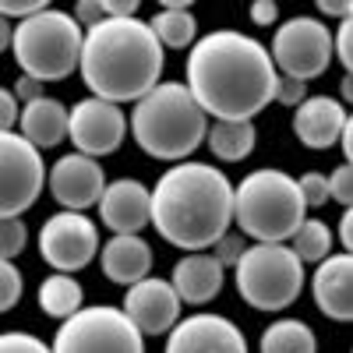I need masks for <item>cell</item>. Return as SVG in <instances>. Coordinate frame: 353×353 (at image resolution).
<instances>
[{
	"instance_id": "obj_27",
	"label": "cell",
	"mask_w": 353,
	"mask_h": 353,
	"mask_svg": "<svg viewBox=\"0 0 353 353\" xmlns=\"http://www.w3.org/2000/svg\"><path fill=\"white\" fill-rule=\"evenodd\" d=\"M28 244V226L25 219H0V258L14 261Z\"/></svg>"
},
{
	"instance_id": "obj_13",
	"label": "cell",
	"mask_w": 353,
	"mask_h": 353,
	"mask_svg": "<svg viewBox=\"0 0 353 353\" xmlns=\"http://www.w3.org/2000/svg\"><path fill=\"white\" fill-rule=\"evenodd\" d=\"M163 353H248V336L226 314L198 311L166 332Z\"/></svg>"
},
{
	"instance_id": "obj_39",
	"label": "cell",
	"mask_w": 353,
	"mask_h": 353,
	"mask_svg": "<svg viewBox=\"0 0 353 353\" xmlns=\"http://www.w3.org/2000/svg\"><path fill=\"white\" fill-rule=\"evenodd\" d=\"M11 92H14V99L25 106V103H32V99H39L43 96V85L36 81V78H28V74H21L18 81H14V88H11Z\"/></svg>"
},
{
	"instance_id": "obj_18",
	"label": "cell",
	"mask_w": 353,
	"mask_h": 353,
	"mask_svg": "<svg viewBox=\"0 0 353 353\" xmlns=\"http://www.w3.org/2000/svg\"><path fill=\"white\" fill-rule=\"evenodd\" d=\"M311 293L318 311L329 321H350L353 318V258L350 254H329L325 261L314 265Z\"/></svg>"
},
{
	"instance_id": "obj_22",
	"label": "cell",
	"mask_w": 353,
	"mask_h": 353,
	"mask_svg": "<svg viewBox=\"0 0 353 353\" xmlns=\"http://www.w3.org/2000/svg\"><path fill=\"white\" fill-rule=\"evenodd\" d=\"M149 28L163 50H191L198 39V21L188 0H163Z\"/></svg>"
},
{
	"instance_id": "obj_37",
	"label": "cell",
	"mask_w": 353,
	"mask_h": 353,
	"mask_svg": "<svg viewBox=\"0 0 353 353\" xmlns=\"http://www.w3.org/2000/svg\"><path fill=\"white\" fill-rule=\"evenodd\" d=\"M18 124V99L11 88L0 85V131H14Z\"/></svg>"
},
{
	"instance_id": "obj_43",
	"label": "cell",
	"mask_w": 353,
	"mask_h": 353,
	"mask_svg": "<svg viewBox=\"0 0 353 353\" xmlns=\"http://www.w3.org/2000/svg\"><path fill=\"white\" fill-rule=\"evenodd\" d=\"M336 145L343 149V159L350 163V159H353V121L343 128V134H339V141H336Z\"/></svg>"
},
{
	"instance_id": "obj_25",
	"label": "cell",
	"mask_w": 353,
	"mask_h": 353,
	"mask_svg": "<svg viewBox=\"0 0 353 353\" xmlns=\"http://www.w3.org/2000/svg\"><path fill=\"white\" fill-rule=\"evenodd\" d=\"M258 353H318V336L304 318H276L261 332Z\"/></svg>"
},
{
	"instance_id": "obj_29",
	"label": "cell",
	"mask_w": 353,
	"mask_h": 353,
	"mask_svg": "<svg viewBox=\"0 0 353 353\" xmlns=\"http://www.w3.org/2000/svg\"><path fill=\"white\" fill-rule=\"evenodd\" d=\"M297 188H301V198H304L307 209H325V205H329V181H325V173H318V170L301 173Z\"/></svg>"
},
{
	"instance_id": "obj_38",
	"label": "cell",
	"mask_w": 353,
	"mask_h": 353,
	"mask_svg": "<svg viewBox=\"0 0 353 353\" xmlns=\"http://www.w3.org/2000/svg\"><path fill=\"white\" fill-rule=\"evenodd\" d=\"M251 21L261 25V28L276 25L279 21V4H276V0H254V4H251Z\"/></svg>"
},
{
	"instance_id": "obj_44",
	"label": "cell",
	"mask_w": 353,
	"mask_h": 353,
	"mask_svg": "<svg viewBox=\"0 0 353 353\" xmlns=\"http://www.w3.org/2000/svg\"><path fill=\"white\" fill-rule=\"evenodd\" d=\"M11 36H14V25L8 18H0V53L11 50Z\"/></svg>"
},
{
	"instance_id": "obj_19",
	"label": "cell",
	"mask_w": 353,
	"mask_h": 353,
	"mask_svg": "<svg viewBox=\"0 0 353 353\" xmlns=\"http://www.w3.org/2000/svg\"><path fill=\"white\" fill-rule=\"evenodd\" d=\"M103 276L117 286H134L145 276H152V244L141 233H113L106 244H99Z\"/></svg>"
},
{
	"instance_id": "obj_9",
	"label": "cell",
	"mask_w": 353,
	"mask_h": 353,
	"mask_svg": "<svg viewBox=\"0 0 353 353\" xmlns=\"http://www.w3.org/2000/svg\"><path fill=\"white\" fill-rule=\"evenodd\" d=\"M272 68L283 78H297V81H314L332 68V28L329 21L297 14L276 25V36L269 46Z\"/></svg>"
},
{
	"instance_id": "obj_8",
	"label": "cell",
	"mask_w": 353,
	"mask_h": 353,
	"mask_svg": "<svg viewBox=\"0 0 353 353\" xmlns=\"http://www.w3.org/2000/svg\"><path fill=\"white\" fill-rule=\"evenodd\" d=\"M53 353H145V336L131 325L121 307L85 304L61 321L53 336Z\"/></svg>"
},
{
	"instance_id": "obj_31",
	"label": "cell",
	"mask_w": 353,
	"mask_h": 353,
	"mask_svg": "<svg viewBox=\"0 0 353 353\" xmlns=\"http://www.w3.org/2000/svg\"><path fill=\"white\" fill-rule=\"evenodd\" d=\"M0 353H53V350L32 332H0Z\"/></svg>"
},
{
	"instance_id": "obj_32",
	"label": "cell",
	"mask_w": 353,
	"mask_h": 353,
	"mask_svg": "<svg viewBox=\"0 0 353 353\" xmlns=\"http://www.w3.org/2000/svg\"><path fill=\"white\" fill-rule=\"evenodd\" d=\"M244 248H248V241L241 237V233H223V237L212 244V258L223 265V269H233V265L241 261V254H244Z\"/></svg>"
},
{
	"instance_id": "obj_26",
	"label": "cell",
	"mask_w": 353,
	"mask_h": 353,
	"mask_svg": "<svg viewBox=\"0 0 353 353\" xmlns=\"http://www.w3.org/2000/svg\"><path fill=\"white\" fill-rule=\"evenodd\" d=\"M286 248L297 254L301 265H318L332 254V230L325 219H304L297 233L286 241Z\"/></svg>"
},
{
	"instance_id": "obj_40",
	"label": "cell",
	"mask_w": 353,
	"mask_h": 353,
	"mask_svg": "<svg viewBox=\"0 0 353 353\" xmlns=\"http://www.w3.org/2000/svg\"><path fill=\"white\" fill-rule=\"evenodd\" d=\"M138 0H103L106 18H138Z\"/></svg>"
},
{
	"instance_id": "obj_41",
	"label": "cell",
	"mask_w": 353,
	"mask_h": 353,
	"mask_svg": "<svg viewBox=\"0 0 353 353\" xmlns=\"http://www.w3.org/2000/svg\"><path fill=\"white\" fill-rule=\"evenodd\" d=\"M318 14L346 21V18L353 14V4H350V0H318Z\"/></svg>"
},
{
	"instance_id": "obj_3",
	"label": "cell",
	"mask_w": 353,
	"mask_h": 353,
	"mask_svg": "<svg viewBox=\"0 0 353 353\" xmlns=\"http://www.w3.org/2000/svg\"><path fill=\"white\" fill-rule=\"evenodd\" d=\"M166 50L141 18H103L85 28L78 71L85 88L106 103H138L163 81Z\"/></svg>"
},
{
	"instance_id": "obj_30",
	"label": "cell",
	"mask_w": 353,
	"mask_h": 353,
	"mask_svg": "<svg viewBox=\"0 0 353 353\" xmlns=\"http://www.w3.org/2000/svg\"><path fill=\"white\" fill-rule=\"evenodd\" d=\"M329 181V201H339L343 209L353 205V166L350 163H339L332 173H325Z\"/></svg>"
},
{
	"instance_id": "obj_42",
	"label": "cell",
	"mask_w": 353,
	"mask_h": 353,
	"mask_svg": "<svg viewBox=\"0 0 353 353\" xmlns=\"http://www.w3.org/2000/svg\"><path fill=\"white\" fill-rule=\"evenodd\" d=\"M339 248H343V254L353 251V209H343V216H339Z\"/></svg>"
},
{
	"instance_id": "obj_36",
	"label": "cell",
	"mask_w": 353,
	"mask_h": 353,
	"mask_svg": "<svg viewBox=\"0 0 353 353\" xmlns=\"http://www.w3.org/2000/svg\"><path fill=\"white\" fill-rule=\"evenodd\" d=\"M78 25H85V28H92V25H99L103 18H106V11H103V0H78L74 4V14H71Z\"/></svg>"
},
{
	"instance_id": "obj_17",
	"label": "cell",
	"mask_w": 353,
	"mask_h": 353,
	"mask_svg": "<svg viewBox=\"0 0 353 353\" xmlns=\"http://www.w3.org/2000/svg\"><path fill=\"white\" fill-rule=\"evenodd\" d=\"M99 219L113 233H141L149 226V188L138 176H117L96 201Z\"/></svg>"
},
{
	"instance_id": "obj_2",
	"label": "cell",
	"mask_w": 353,
	"mask_h": 353,
	"mask_svg": "<svg viewBox=\"0 0 353 353\" xmlns=\"http://www.w3.org/2000/svg\"><path fill=\"white\" fill-rule=\"evenodd\" d=\"M233 223V181L216 163H173L149 188V226L184 254L209 251Z\"/></svg>"
},
{
	"instance_id": "obj_14",
	"label": "cell",
	"mask_w": 353,
	"mask_h": 353,
	"mask_svg": "<svg viewBox=\"0 0 353 353\" xmlns=\"http://www.w3.org/2000/svg\"><path fill=\"white\" fill-rule=\"evenodd\" d=\"M46 181H50L53 201L61 205L64 212H85L99 201V194L106 188V173H103L99 159H88L81 152H68L50 166Z\"/></svg>"
},
{
	"instance_id": "obj_4",
	"label": "cell",
	"mask_w": 353,
	"mask_h": 353,
	"mask_svg": "<svg viewBox=\"0 0 353 353\" xmlns=\"http://www.w3.org/2000/svg\"><path fill=\"white\" fill-rule=\"evenodd\" d=\"M205 131H209V117L198 110L184 81H159L134 103L128 117V134L134 145L163 163L191 159L205 145Z\"/></svg>"
},
{
	"instance_id": "obj_12",
	"label": "cell",
	"mask_w": 353,
	"mask_h": 353,
	"mask_svg": "<svg viewBox=\"0 0 353 353\" xmlns=\"http://www.w3.org/2000/svg\"><path fill=\"white\" fill-rule=\"evenodd\" d=\"M124 138H128V113L117 103L88 96L68 106V141L74 145V152L88 159H103L121 149Z\"/></svg>"
},
{
	"instance_id": "obj_33",
	"label": "cell",
	"mask_w": 353,
	"mask_h": 353,
	"mask_svg": "<svg viewBox=\"0 0 353 353\" xmlns=\"http://www.w3.org/2000/svg\"><path fill=\"white\" fill-rule=\"evenodd\" d=\"M332 61H339L343 71L350 74V68H353V25H350V18L339 21V28L332 32Z\"/></svg>"
},
{
	"instance_id": "obj_5",
	"label": "cell",
	"mask_w": 353,
	"mask_h": 353,
	"mask_svg": "<svg viewBox=\"0 0 353 353\" xmlns=\"http://www.w3.org/2000/svg\"><path fill=\"white\" fill-rule=\"evenodd\" d=\"M307 219V205L301 198L297 176L286 170L261 166L251 170L241 184H233V223L241 237L254 244H286L297 226Z\"/></svg>"
},
{
	"instance_id": "obj_28",
	"label": "cell",
	"mask_w": 353,
	"mask_h": 353,
	"mask_svg": "<svg viewBox=\"0 0 353 353\" xmlns=\"http://www.w3.org/2000/svg\"><path fill=\"white\" fill-rule=\"evenodd\" d=\"M21 293H25V279L18 272V265L0 258V314L11 311L21 301Z\"/></svg>"
},
{
	"instance_id": "obj_11",
	"label": "cell",
	"mask_w": 353,
	"mask_h": 353,
	"mask_svg": "<svg viewBox=\"0 0 353 353\" xmlns=\"http://www.w3.org/2000/svg\"><path fill=\"white\" fill-rule=\"evenodd\" d=\"M39 258L50 265L53 272L74 276L85 265H92L99 254V226L96 219H88L85 212H53L39 226Z\"/></svg>"
},
{
	"instance_id": "obj_7",
	"label": "cell",
	"mask_w": 353,
	"mask_h": 353,
	"mask_svg": "<svg viewBox=\"0 0 353 353\" xmlns=\"http://www.w3.org/2000/svg\"><path fill=\"white\" fill-rule=\"evenodd\" d=\"M241 301L254 311H286L304 293V265L286 244H248L233 265Z\"/></svg>"
},
{
	"instance_id": "obj_34",
	"label": "cell",
	"mask_w": 353,
	"mask_h": 353,
	"mask_svg": "<svg viewBox=\"0 0 353 353\" xmlns=\"http://www.w3.org/2000/svg\"><path fill=\"white\" fill-rule=\"evenodd\" d=\"M311 92H307V85L304 81H297V78H276V103L279 106H301L304 99H307Z\"/></svg>"
},
{
	"instance_id": "obj_21",
	"label": "cell",
	"mask_w": 353,
	"mask_h": 353,
	"mask_svg": "<svg viewBox=\"0 0 353 353\" xmlns=\"http://www.w3.org/2000/svg\"><path fill=\"white\" fill-rule=\"evenodd\" d=\"M18 124H21V138L32 149H57L68 138V106L53 96H39L32 103H25L18 110Z\"/></svg>"
},
{
	"instance_id": "obj_6",
	"label": "cell",
	"mask_w": 353,
	"mask_h": 353,
	"mask_svg": "<svg viewBox=\"0 0 353 353\" xmlns=\"http://www.w3.org/2000/svg\"><path fill=\"white\" fill-rule=\"evenodd\" d=\"M81 36L85 28L71 18V11L43 8L39 14L14 25V36H11L14 64L21 74L36 78L39 85L64 81L78 71Z\"/></svg>"
},
{
	"instance_id": "obj_23",
	"label": "cell",
	"mask_w": 353,
	"mask_h": 353,
	"mask_svg": "<svg viewBox=\"0 0 353 353\" xmlns=\"http://www.w3.org/2000/svg\"><path fill=\"white\" fill-rule=\"evenodd\" d=\"M205 145H209V152L219 163H241L254 152V145H258L254 121H209Z\"/></svg>"
},
{
	"instance_id": "obj_45",
	"label": "cell",
	"mask_w": 353,
	"mask_h": 353,
	"mask_svg": "<svg viewBox=\"0 0 353 353\" xmlns=\"http://www.w3.org/2000/svg\"><path fill=\"white\" fill-rule=\"evenodd\" d=\"M350 99H353V78H350V74H343V81H339V103H343V106H350Z\"/></svg>"
},
{
	"instance_id": "obj_24",
	"label": "cell",
	"mask_w": 353,
	"mask_h": 353,
	"mask_svg": "<svg viewBox=\"0 0 353 353\" xmlns=\"http://www.w3.org/2000/svg\"><path fill=\"white\" fill-rule=\"evenodd\" d=\"M36 301H39V311L46 318H57V321H64L71 318L74 311L85 307V290L74 276H64V272H53L39 283L36 290Z\"/></svg>"
},
{
	"instance_id": "obj_16",
	"label": "cell",
	"mask_w": 353,
	"mask_h": 353,
	"mask_svg": "<svg viewBox=\"0 0 353 353\" xmlns=\"http://www.w3.org/2000/svg\"><path fill=\"white\" fill-rule=\"evenodd\" d=\"M346 124H350V113L336 96L314 92L301 106H293V134H297L304 149H314V152L332 149Z\"/></svg>"
},
{
	"instance_id": "obj_10",
	"label": "cell",
	"mask_w": 353,
	"mask_h": 353,
	"mask_svg": "<svg viewBox=\"0 0 353 353\" xmlns=\"http://www.w3.org/2000/svg\"><path fill=\"white\" fill-rule=\"evenodd\" d=\"M46 188L43 152L18 131H0V219H21Z\"/></svg>"
},
{
	"instance_id": "obj_20",
	"label": "cell",
	"mask_w": 353,
	"mask_h": 353,
	"mask_svg": "<svg viewBox=\"0 0 353 353\" xmlns=\"http://www.w3.org/2000/svg\"><path fill=\"white\" fill-rule=\"evenodd\" d=\"M223 283H226V269L209 251L184 254L173 265V276H170V286H173L176 297H181V304H209V301H216L223 293Z\"/></svg>"
},
{
	"instance_id": "obj_15",
	"label": "cell",
	"mask_w": 353,
	"mask_h": 353,
	"mask_svg": "<svg viewBox=\"0 0 353 353\" xmlns=\"http://www.w3.org/2000/svg\"><path fill=\"white\" fill-rule=\"evenodd\" d=\"M181 297L173 293L170 279L159 276H145L141 283L124 290V304L121 311L131 318V325L141 336H166L176 321H181Z\"/></svg>"
},
{
	"instance_id": "obj_1",
	"label": "cell",
	"mask_w": 353,
	"mask_h": 353,
	"mask_svg": "<svg viewBox=\"0 0 353 353\" xmlns=\"http://www.w3.org/2000/svg\"><path fill=\"white\" fill-rule=\"evenodd\" d=\"M276 78L269 46L237 28L198 36L184 61V88L209 121H254L276 99Z\"/></svg>"
},
{
	"instance_id": "obj_35",
	"label": "cell",
	"mask_w": 353,
	"mask_h": 353,
	"mask_svg": "<svg viewBox=\"0 0 353 353\" xmlns=\"http://www.w3.org/2000/svg\"><path fill=\"white\" fill-rule=\"evenodd\" d=\"M43 8H50L46 0H0V18H8V21H25V18L39 14Z\"/></svg>"
}]
</instances>
